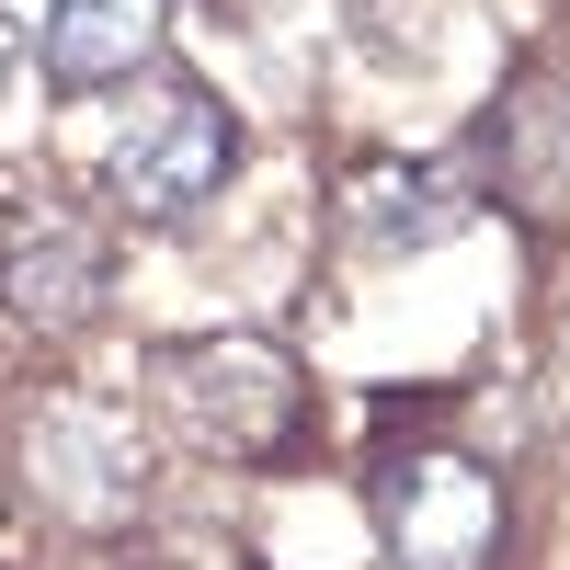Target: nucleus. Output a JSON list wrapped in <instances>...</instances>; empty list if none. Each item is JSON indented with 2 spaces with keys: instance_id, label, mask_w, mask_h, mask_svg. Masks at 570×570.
Here are the masks:
<instances>
[{
  "instance_id": "0eeeda50",
  "label": "nucleus",
  "mask_w": 570,
  "mask_h": 570,
  "mask_svg": "<svg viewBox=\"0 0 570 570\" xmlns=\"http://www.w3.org/2000/svg\"><path fill=\"white\" fill-rule=\"evenodd\" d=\"M0 285H12V308L35 331H80L91 308H104V240L69 217H46L35 240H12V263H0Z\"/></svg>"
},
{
  "instance_id": "20e7f679",
  "label": "nucleus",
  "mask_w": 570,
  "mask_h": 570,
  "mask_svg": "<svg viewBox=\"0 0 570 570\" xmlns=\"http://www.w3.org/2000/svg\"><path fill=\"white\" fill-rule=\"evenodd\" d=\"M468 217H480V183H468V171H434V160H365V171L343 183V240L376 252V263L434 252V240H456Z\"/></svg>"
},
{
  "instance_id": "f03ea898",
  "label": "nucleus",
  "mask_w": 570,
  "mask_h": 570,
  "mask_svg": "<svg viewBox=\"0 0 570 570\" xmlns=\"http://www.w3.org/2000/svg\"><path fill=\"white\" fill-rule=\"evenodd\" d=\"M23 491L58 525H126L149 502V445L126 434V411L104 400H46L23 422Z\"/></svg>"
},
{
  "instance_id": "7ed1b4c3",
  "label": "nucleus",
  "mask_w": 570,
  "mask_h": 570,
  "mask_svg": "<svg viewBox=\"0 0 570 570\" xmlns=\"http://www.w3.org/2000/svg\"><path fill=\"white\" fill-rule=\"evenodd\" d=\"M228 160H240V126H228V104L206 80H160L149 91V115H137L126 137H115V195L137 206V217H183V206H206L217 183H228Z\"/></svg>"
},
{
  "instance_id": "39448f33",
  "label": "nucleus",
  "mask_w": 570,
  "mask_h": 570,
  "mask_svg": "<svg viewBox=\"0 0 570 570\" xmlns=\"http://www.w3.org/2000/svg\"><path fill=\"white\" fill-rule=\"evenodd\" d=\"M491 480L480 468H456V456H422L400 468V491H389V548L400 570H480L491 559Z\"/></svg>"
},
{
  "instance_id": "f257e3e1",
  "label": "nucleus",
  "mask_w": 570,
  "mask_h": 570,
  "mask_svg": "<svg viewBox=\"0 0 570 570\" xmlns=\"http://www.w3.org/2000/svg\"><path fill=\"white\" fill-rule=\"evenodd\" d=\"M160 422L195 456H285L308 434V376L274 331H195V343H160Z\"/></svg>"
},
{
  "instance_id": "423d86ee",
  "label": "nucleus",
  "mask_w": 570,
  "mask_h": 570,
  "mask_svg": "<svg viewBox=\"0 0 570 570\" xmlns=\"http://www.w3.org/2000/svg\"><path fill=\"white\" fill-rule=\"evenodd\" d=\"M160 23L171 0H58V23H46V80L58 91H115L160 58Z\"/></svg>"
},
{
  "instance_id": "6e6552de",
  "label": "nucleus",
  "mask_w": 570,
  "mask_h": 570,
  "mask_svg": "<svg viewBox=\"0 0 570 570\" xmlns=\"http://www.w3.org/2000/svg\"><path fill=\"white\" fill-rule=\"evenodd\" d=\"M12 46H23V35H12V23H0V80H12Z\"/></svg>"
}]
</instances>
